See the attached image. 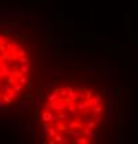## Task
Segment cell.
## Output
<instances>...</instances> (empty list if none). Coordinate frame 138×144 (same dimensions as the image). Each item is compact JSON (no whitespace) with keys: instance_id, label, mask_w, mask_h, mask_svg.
I'll return each mask as SVG.
<instances>
[{"instance_id":"obj_11","label":"cell","mask_w":138,"mask_h":144,"mask_svg":"<svg viewBox=\"0 0 138 144\" xmlns=\"http://www.w3.org/2000/svg\"><path fill=\"white\" fill-rule=\"evenodd\" d=\"M0 26H2V31L4 32L7 28H9V24H7V22H0Z\"/></svg>"},{"instance_id":"obj_1","label":"cell","mask_w":138,"mask_h":144,"mask_svg":"<svg viewBox=\"0 0 138 144\" xmlns=\"http://www.w3.org/2000/svg\"><path fill=\"white\" fill-rule=\"evenodd\" d=\"M30 98H29V101H22L21 104H19V107H17L15 108V112H17V111H25V110H28V108H29V105H30Z\"/></svg>"},{"instance_id":"obj_13","label":"cell","mask_w":138,"mask_h":144,"mask_svg":"<svg viewBox=\"0 0 138 144\" xmlns=\"http://www.w3.org/2000/svg\"><path fill=\"white\" fill-rule=\"evenodd\" d=\"M0 45H7V40L4 38H2V36H0Z\"/></svg>"},{"instance_id":"obj_12","label":"cell","mask_w":138,"mask_h":144,"mask_svg":"<svg viewBox=\"0 0 138 144\" xmlns=\"http://www.w3.org/2000/svg\"><path fill=\"white\" fill-rule=\"evenodd\" d=\"M0 53H6V45H0Z\"/></svg>"},{"instance_id":"obj_6","label":"cell","mask_w":138,"mask_h":144,"mask_svg":"<svg viewBox=\"0 0 138 144\" xmlns=\"http://www.w3.org/2000/svg\"><path fill=\"white\" fill-rule=\"evenodd\" d=\"M17 94H18V93H17V91H14L13 89H11V90L9 91V93H7V96H9L10 98H13V100H14L15 97H17Z\"/></svg>"},{"instance_id":"obj_10","label":"cell","mask_w":138,"mask_h":144,"mask_svg":"<svg viewBox=\"0 0 138 144\" xmlns=\"http://www.w3.org/2000/svg\"><path fill=\"white\" fill-rule=\"evenodd\" d=\"M3 61H7V53L0 54V62H3Z\"/></svg>"},{"instance_id":"obj_2","label":"cell","mask_w":138,"mask_h":144,"mask_svg":"<svg viewBox=\"0 0 138 144\" xmlns=\"http://www.w3.org/2000/svg\"><path fill=\"white\" fill-rule=\"evenodd\" d=\"M0 74H2V76H4V78H10V76H13V69H10L9 67H4V68L0 69Z\"/></svg>"},{"instance_id":"obj_15","label":"cell","mask_w":138,"mask_h":144,"mask_svg":"<svg viewBox=\"0 0 138 144\" xmlns=\"http://www.w3.org/2000/svg\"><path fill=\"white\" fill-rule=\"evenodd\" d=\"M0 76H2V74H0Z\"/></svg>"},{"instance_id":"obj_14","label":"cell","mask_w":138,"mask_h":144,"mask_svg":"<svg viewBox=\"0 0 138 144\" xmlns=\"http://www.w3.org/2000/svg\"><path fill=\"white\" fill-rule=\"evenodd\" d=\"M0 96H3V93H2V91H0Z\"/></svg>"},{"instance_id":"obj_5","label":"cell","mask_w":138,"mask_h":144,"mask_svg":"<svg viewBox=\"0 0 138 144\" xmlns=\"http://www.w3.org/2000/svg\"><path fill=\"white\" fill-rule=\"evenodd\" d=\"M22 85H21V83H14V85L13 86H11V89H13L14 91H17V93L19 94V93H21V91H22Z\"/></svg>"},{"instance_id":"obj_9","label":"cell","mask_w":138,"mask_h":144,"mask_svg":"<svg viewBox=\"0 0 138 144\" xmlns=\"http://www.w3.org/2000/svg\"><path fill=\"white\" fill-rule=\"evenodd\" d=\"M28 127H29V133H30V143H32V141H33V133H35V132H33V126L29 125Z\"/></svg>"},{"instance_id":"obj_8","label":"cell","mask_w":138,"mask_h":144,"mask_svg":"<svg viewBox=\"0 0 138 144\" xmlns=\"http://www.w3.org/2000/svg\"><path fill=\"white\" fill-rule=\"evenodd\" d=\"M0 111H6V101L0 98Z\"/></svg>"},{"instance_id":"obj_3","label":"cell","mask_w":138,"mask_h":144,"mask_svg":"<svg viewBox=\"0 0 138 144\" xmlns=\"http://www.w3.org/2000/svg\"><path fill=\"white\" fill-rule=\"evenodd\" d=\"M10 90H11V85H10V83H3V85H0V91L3 93V96L7 94Z\"/></svg>"},{"instance_id":"obj_4","label":"cell","mask_w":138,"mask_h":144,"mask_svg":"<svg viewBox=\"0 0 138 144\" xmlns=\"http://www.w3.org/2000/svg\"><path fill=\"white\" fill-rule=\"evenodd\" d=\"M4 33L9 36V38H11L13 35H17V33H18V29H17V28H10V26H9V28L4 31Z\"/></svg>"},{"instance_id":"obj_7","label":"cell","mask_w":138,"mask_h":144,"mask_svg":"<svg viewBox=\"0 0 138 144\" xmlns=\"http://www.w3.org/2000/svg\"><path fill=\"white\" fill-rule=\"evenodd\" d=\"M2 98L4 100V101H6V104H13V98H10V97H9V96H7V94H4V96H3Z\"/></svg>"}]
</instances>
